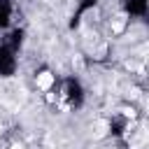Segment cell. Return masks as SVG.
I'll return each instance as SVG.
<instances>
[{"label": "cell", "instance_id": "1", "mask_svg": "<svg viewBox=\"0 0 149 149\" xmlns=\"http://www.w3.org/2000/svg\"><path fill=\"white\" fill-rule=\"evenodd\" d=\"M51 84H54V74H51L49 70H44V72H40V74H37V86H40V88H44V91H47Z\"/></svg>", "mask_w": 149, "mask_h": 149}, {"label": "cell", "instance_id": "2", "mask_svg": "<svg viewBox=\"0 0 149 149\" xmlns=\"http://www.w3.org/2000/svg\"><path fill=\"white\" fill-rule=\"evenodd\" d=\"M123 28H126V14L121 12V14L112 21V33H114V35H121V33H123Z\"/></svg>", "mask_w": 149, "mask_h": 149}, {"label": "cell", "instance_id": "3", "mask_svg": "<svg viewBox=\"0 0 149 149\" xmlns=\"http://www.w3.org/2000/svg\"><path fill=\"white\" fill-rule=\"evenodd\" d=\"M105 133H107V121H105V119H98V121L93 123V135H95V137H102Z\"/></svg>", "mask_w": 149, "mask_h": 149}, {"label": "cell", "instance_id": "4", "mask_svg": "<svg viewBox=\"0 0 149 149\" xmlns=\"http://www.w3.org/2000/svg\"><path fill=\"white\" fill-rule=\"evenodd\" d=\"M121 114H123L126 119H135V109H133V107H121Z\"/></svg>", "mask_w": 149, "mask_h": 149}, {"label": "cell", "instance_id": "5", "mask_svg": "<svg viewBox=\"0 0 149 149\" xmlns=\"http://www.w3.org/2000/svg\"><path fill=\"white\" fill-rule=\"evenodd\" d=\"M72 65H74V68H77V70L81 72V70H84V63H81V56H72Z\"/></svg>", "mask_w": 149, "mask_h": 149}, {"label": "cell", "instance_id": "6", "mask_svg": "<svg viewBox=\"0 0 149 149\" xmlns=\"http://www.w3.org/2000/svg\"><path fill=\"white\" fill-rule=\"evenodd\" d=\"M9 149H23V144H19V142H14V144H12Z\"/></svg>", "mask_w": 149, "mask_h": 149}, {"label": "cell", "instance_id": "7", "mask_svg": "<svg viewBox=\"0 0 149 149\" xmlns=\"http://www.w3.org/2000/svg\"><path fill=\"white\" fill-rule=\"evenodd\" d=\"M147 114H149V100H147Z\"/></svg>", "mask_w": 149, "mask_h": 149}, {"label": "cell", "instance_id": "8", "mask_svg": "<svg viewBox=\"0 0 149 149\" xmlns=\"http://www.w3.org/2000/svg\"><path fill=\"white\" fill-rule=\"evenodd\" d=\"M0 135H2V123H0Z\"/></svg>", "mask_w": 149, "mask_h": 149}]
</instances>
